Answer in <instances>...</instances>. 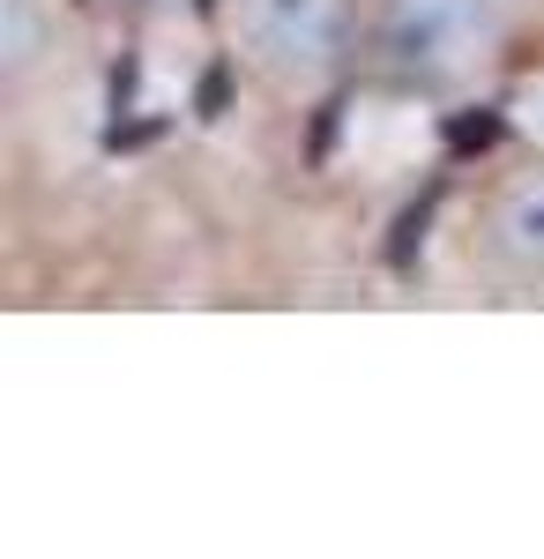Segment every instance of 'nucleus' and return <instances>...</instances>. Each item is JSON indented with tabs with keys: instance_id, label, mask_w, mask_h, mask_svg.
<instances>
[{
	"instance_id": "obj_1",
	"label": "nucleus",
	"mask_w": 544,
	"mask_h": 559,
	"mask_svg": "<svg viewBox=\"0 0 544 559\" xmlns=\"http://www.w3.org/2000/svg\"><path fill=\"white\" fill-rule=\"evenodd\" d=\"M210 38L269 105H321L366 68V0H210Z\"/></svg>"
},
{
	"instance_id": "obj_2",
	"label": "nucleus",
	"mask_w": 544,
	"mask_h": 559,
	"mask_svg": "<svg viewBox=\"0 0 544 559\" xmlns=\"http://www.w3.org/2000/svg\"><path fill=\"white\" fill-rule=\"evenodd\" d=\"M515 38L522 23L500 0H366V60L433 97L515 75Z\"/></svg>"
},
{
	"instance_id": "obj_3",
	"label": "nucleus",
	"mask_w": 544,
	"mask_h": 559,
	"mask_svg": "<svg viewBox=\"0 0 544 559\" xmlns=\"http://www.w3.org/2000/svg\"><path fill=\"white\" fill-rule=\"evenodd\" d=\"M470 239L493 276L522 284V292H544V157L522 150L515 165L477 187V210H470Z\"/></svg>"
},
{
	"instance_id": "obj_4",
	"label": "nucleus",
	"mask_w": 544,
	"mask_h": 559,
	"mask_svg": "<svg viewBox=\"0 0 544 559\" xmlns=\"http://www.w3.org/2000/svg\"><path fill=\"white\" fill-rule=\"evenodd\" d=\"M60 52V0H0V75L23 90Z\"/></svg>"
},
{
	"instance_id": "obj_5",
	"label": "nucleus",
	"mask_w": 544,
	"mask_h": 559,
	"mask_svg": "<svg viewBox=\"0 0 544 559\" xmlns=\"http://www.w3.org/2000/svg\"><path fill=\"white\" fill-rule=\"evenodd\" d=\"M507 134L522 142V150H537L544 157V60H530V68H515L507 75Z\"/></svg>"
}]
</instances>
